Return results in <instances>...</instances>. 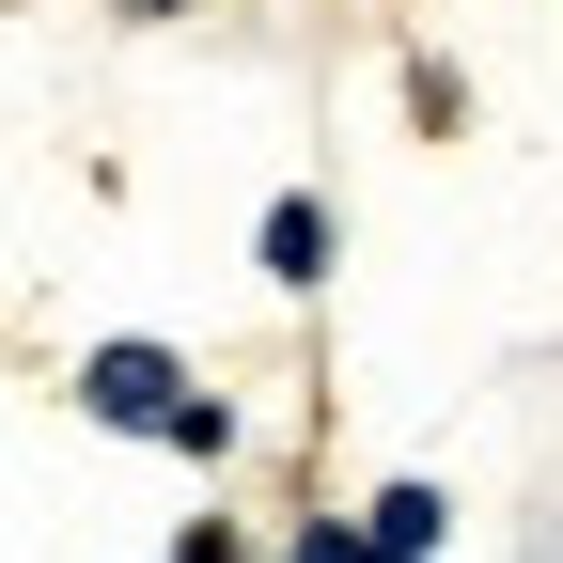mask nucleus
<instances>
[{"label": "nucleus", "instance_id": "obj_8", "mask_svg": "<svg viewBox=\"0 0 563 563\" xmlns=\"http://www.w3.org/2000/svg\"><path fill=\"white\" fill-rule=\"evenodd\" d=\"M110 16H125V32H173V16H188V0H110Z\"/></svg>", "mask_w": 563, "mask_h": 563}, {"label": "nucleus", "instance_id": "obj_1", "mask_svg": "<svg viewBox=\"0 0 563 563\" xmlns=\"http://www.w3.org/2000/svg\"><path fill=\"white\" fill-rule=\"evenodd\" d=\"M203 376L173 361L157 329H110V344H79V422H110V439H173V407H188Z\"/></svg>", "mask_w": 563, "mask_h": 563}, {"label": "nucleus", "instance_id": "obj_4", "mask_svg": "<svg viewBox=\"0 0 563 563\" xmlns=\"http://www.w3.org/2000/svg\"><path fill=\"white\" fill-rule=\"evenodd\" d=\"M157 454H188V470H235V454H251V422H235V391H188Z\"/></svg>", "mask_w": 563, "mask_h": 563}, {"label": "nucleus", "instance_id": "obj_7", "mask_svg": "<svg viewBox=\"0 0 563 563\" xmlns=\"http://www.w3.org/2000/svg\"><path fill=\"white\" fill-rule=\"evenodd\" d=\"M157 563H251V532H235V517H173V548H157Z\"/></svg>", "mask_w": 563, "mask_h": 563}, {"label": "nucleus", "instance_id": "obj_2", "mask_svg": "<svg viewBox=\"0 0 563 563\" xmlns=\"http://www.w3.org/2000/svg\"><path fill=\"white\" fill-rule=\"evenodd\" d=\"M251 266H266V298H329V266H344V203H329V188H266Z\"/></svg>", "mask_w": 563, "mask_h": 563}, {"label": "nucleus", "instance_id": "obj_5", "mask_svg": "<svg viewBox=\"0 0 563 563\" xmlns=\"http://www.w3.org/2000/svg\"><path fill=\"white\" fill-rule=\"evenodd\" d=\"M407 125L422 141H470V79H454L439 47H407Z\"/></svg>", "mask_w": 563, "mask_h": 563}, {"label": "nucleus", "instance_id": "obj_3", "mask_svg": "<svg viewBox=\"0 0 563 563\" xmlns=\"http://www.w3.org/2000/svg\"><path fill=\"white\" fill-rule=\"evenodd\" d=\"M361 532H376V563H439V548H454V501H439L422 470H391L376 501H361Z\"/></svg>", "mask_w": 563, "mask_h": 563}, {"label": "nucleus", "instance_id": "obj_6", "mask_svg": "<svg viewBox=\"0 0 563 563\" xmlns=\"http://www.w3.org/2000/svg\"><path fill=\"white\" fill-rule=\"evenodd\" d=\"M282 563H376L361 517H282Z\"/></svg>", "mask_w": 563, "mask_h": 563}]
</instances>
